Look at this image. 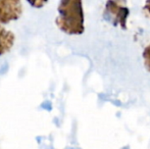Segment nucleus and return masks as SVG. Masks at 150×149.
<instances>
[{
    "label": "nucleus",
    "instance_id": "obj_1",
    "mask_svg": "<svg viewBox=\"0 0 150 149\" xmlns=\"http://www.w3.org/2000/svg\"><path fill=\"white\" fill-rule=\"evenodd\" d=\"M81 8L79 7V0H61L59 5L60 16L57 18V24L61 30L69 33L79 31L81 25Z\"/></svg>",
    "mask_w": 150,
    "mask_h": 149
},
{
    "label": "nucleus",
    "instance_id": "obj_2",
    "mask_svg": "<svg viewBox=\"0 0 150 149\" xmlns=\"http://www.w3.org/2000/svg\"><path fill=\"white\" fill-rule=\"evenodd\" d=\"M22 14L20 0H0V22L6 23L18 18Z\"/></svg>",
    "mask_w": 150,
    "mask_h": 149
},
{
    "label": "nucleus",
    "instance_id": "obj_3",
    "mask_svg": "<svg viewBox=\"0 0 150 149\" xmlns=\"http://www.w3.org/2000/svg\"><path fill=\"white\" fill-rule=\"evenodd\" d=\"M14 42V36L11 32L0 30V55L7 52Z\"/></svg>",
    "mask_w": 150,
    "mask_h": 149
},
{
    "label": "nucleus",
    "instance_id": "obj_4",
    "mask_svg": "<svg viewBox=\"0 0 150 149\" xmlns=\"http://www.w3.org/2000/svg\"><path fill=\"white\" fill-rule=\"evenodd\" d=\"M27 1L30 4H32L34 7H41L47 0H27Z\"/></svg>",
    "mask_w": 150,
    "mask_h": 149
},
{
    "label": "nucleus",
    "instance_id": "obj_5",
    "mask_svg": "<svg viewBox=\"0 0 150 149\" xmlns=\"http://www.w3.org/2000/svg\"><path fill=\"white\" fill-rule=\"evenodd\" d=\"M0 30H1V29H0Z\"/></svg>",
    "mask_w": 150,
    "mask_h": 149
}]
</instances>
